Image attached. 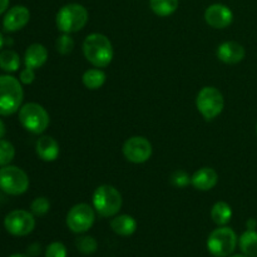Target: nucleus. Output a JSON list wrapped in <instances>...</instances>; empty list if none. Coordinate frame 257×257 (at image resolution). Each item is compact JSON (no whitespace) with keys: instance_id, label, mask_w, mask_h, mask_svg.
Wrapping results in <instances>:
<instances>
[{"instance_id":"nucleus-35","label":"nucleus","mask_w":257,"mask_h":257,"mask_svg":"<svg viewBox=\"0 0 257 257\" xmlns=\"http://www.w3.org/2000/svg\"><path fill=\"white\" fill-rule=\"evenodd\" d=\"M9 257H29V256L23 255V253H14V255H12V256H9Z\"/></svg>"},{"instance_id":"nucleus-17","label":"nucleus","mask_w":257,"mask_h":257,"mask_svg":"<svg viewBox=\"0 0 257 257\" xmlns=\"http://www.w3.org/2000/svg\"><path fill=\"white\" fill-rule=\"evenodd\" d=\"M48 60V50L40 43H34L27 48L24 54V64L25 67L32 68V69H39L47 63Z\"/></svg>"},{"instance_id":"nucleus-22","label":"nucleus","mask_w":257,"mask_h":257,"mask_svg":"<svg viewBox=\"0 0 257 257\" xmlns=\"http://www.w3.org/2000/svg\"><path fill=\"white\" fill-rule=\"evenodd\" d=\"M180 0H150V7L156 15L166 18L178 9Z\"/></svg>"},{"instance_id":"nucleus-24","label":"nucleus","mask_w":257,"mask_h":257,"mask_svg":"<svg viewBox=\"0 0 257 257\" xmlns=\"http://www.w3.org/2000/svg\"><path fill=\"white\" fill-rule=\"evenodd\" d=\"M75 47V42L70 34H65L63 33L60 37L57 38L55 40V48H57V52L62 55H68L73 52Z\"/></svg>"},{"instance_id":"nucleus-37","label":"nucleus","mask_w":257,"mask_h":257,"mask_svg":"<svg viewBox=\"0 0 257 257\" xmlns=\"http://www.w3.org/2000/svg\"><path fill=\"white\" fill-rule=\"evenodd\" d=\"M256 135H257V124H256Z\"/></svg>"},{"instance_id":"nucleus-36","label":"nucleus","mask_w":257,"mask_h":257,"mask_svg":"<svg viewBox=\"0 0 257 257\" xmlns=\"http://www.w3.org/2000/svg\"><path fill=\"white\" fill-rule=\"evenodd\" d=\"M231 257H247V256H245V255H243V253H242V255H233V256H231Z\"/></svg>"},{"instance_id":"nucleus-7","label":"nucleus","mask_w":257,"mask_h":257,"mask_svg":"<svg viewBox=\"0 0 257 257\" xmlns=\"http://www.w3.org/2000/svg\"><path fill=\"white\" fill-rule=\"evenodd\" d=\"M196 107L206 120H212L222 113L225 99L216 87H203L196 98Z\"/></svg>"},{"instance_id":"nucleus-19","label":"nucleus","mask_w":257,"mask_h":257,"mask_svg":"<svg viewBox=\"0 0 257 257\" xmlns=\"http://www.w3.org/2000/svg\"><path fill=\"white\" fill-rule=\"evenodd\" d=\"M211 218L217 226H226L232 218V208L225 201H218L211 208Z\"/></svg>"},{"instance_id":"nucleus-12","label":"nucleus","mask_w":257,"mask_h":257,"mask_svg":"<svg viewBox=\"0 0 257 257\" xmlns=\"http://www.w3.org/2000/svg\"><path fill=\"white\" fill-rule=\"evenodd\" d=\"M205 20L213 29H226L233 22V13L223 4H212L206 9Z\"/></svg>"},{"instance_id":"nucleus-16","label":"nucleus","mask_w":257,"mask_h":257,"mask_svg":"<svg viewBox=\"0 0 257 257\" xmlns=\"http://www.w3.org/2000/svg\"><path fill=\"white\" fill-rule=\"evenodd\" d=\"M38 157L44 162H53L58 158L60 152L59 143L50 136H42L38 138L35 145Z\"/></svg>"},{"instance_id":"nucleus-13","label":"nucleus","mask_w":257,"mask_h":257,"mask_svg":"<svg viewBox=\"0 0 257 257\" xmlns=\"http://www.w3.org/2000/svg\"><path fill=\"white\" fill-rule=\"evenodd\" d=\"M30 20V12L24 5H15L10 8L3 19V28L5 32L14 33L22 30Z\"/></svg>"},{"instance_id":"nucleus-1","label":"nucleus","mask_w":257,"mask_h":257,"mask_svg":"<svg viewBox=\"0 0 257 257\" xmlns=\"http://www.w3.org/2000/svg\"><path fill=\"white\" fill-rule=\"evenodd\" d=\"M83 54L95 68H105L112 63L113 45L110 40L100 33H92L83 42Z\"/></svg>"},{"instance_id":"nucleus-2","label":"nucleus","mask_w":257,"mask_h":257,"mask_svg":"<svg viewBox=\"0 0 257 257\" xmlns=\"http://www.w3.org/2000/svg\"><path fill=\"white\" fill-rule=\"evenodd\" d=\"M24 90L19 79L9 74L0 75V115H12L22 107Z\"/></svg>"},{"instance_id":"nucleus-6","label":"nucleus","mask_w":257,"mask_h":257,"mask_svg":"<svg viewBox=\"0 0 257 257\" xmlns=\"http://www.w3.org/2000/svg\"><path fill=\"white\" fill-rule=\"evenodd\" d=\"M238 243L237 235L227 226H218L207 238L208 252L215 257H228L236 250Z\"/></svg>"},{"instance_id":"nucleus-15","label":"nucleus","mask_w":257,"mask_h":257,"mask_svg":"<svg viewBox=\"0 0 257 257\" xmlns=\"http://www.w3.org/2000/svg\"><path fill=\"white\" fill-rule=\"evenodd\" d=\"M218 175L213 168L202 167L191 176V185L198 191H210L217 185Z\"/></svg>"},{"instance_id":"nucleus-4","label":"nucleus","mask_w":257,"mask_h":257,"mask_svg":"<svg viewBox=\"0 0 257 257\" xmlns=\"http://www.w3.org/2000/svg\"><path fill=\"white\" fill-rule=\"evenodd\" d=\"M93 208L102 217H114L118 215L123 205V198L119 191L110 185H102L95 188L93 193Z\"/></svg>"},{"instance_id":"nucleus-29","label":"nucleus","mask_w":257,"mask_h":257,"mask_svg":"<svg viewBox=\"0 0 257 257\" xmlns=\"http://www.w3.org/2000/svg\"><path fill=\"white\" fill-rule=\"evenodd\" d=\"M67 247L60 241H54V242L49 243L45 250V257H67Z\"/></svg>"},{"instance_id":"nucleus-25","label":"nucleus","mask_w":257,"mask_h":257,"mask_svg":"<svg viewBox=\"0 0 257 257\" xmlns=\"http://www.w3.org/2000/svg\"><path fill=\"white\" fill-rule=\"evenodd\" d=\"M15 157V148L7 140H0V167L8 166Z\"/></svg>"},{"instance_id":"nucleus-14","label":"nucleus","mask_w":257,"mask_h":257,"mask_svg":"<svg viewBox=\"0 0 257 257\" xmlns=\"http://www.w3.org/2000/svg\"><path fill=\"white\" fill-rule=\"evenodd\" d=\"M216 55L225 64H237L243 60L246 50L242 44L230 40V42H223L222 44L218 45Z\"/></svg>"},{"instance_id":"nucleus-21","label":"nucleus","mask_w":257,"mask_h":257,"mask_svg":"<svg viewBox=\"0 0 257 257\" xmlns=\"http://www.w3.org/2000/svg\"><path fill=\"white\" fill-rule=\"evenodd\" d=\"M241 252L247 257H257V231L246 230L238 238Z\"/></svg>"},{"instance_id":"nucleus-33","label":"nucleus","mask_w":257,"mask_h":257,"mask_svg":"<svg viewBox=\"0 0 257 257\" xmlns=\"http://www.w3.org/2000/svg\"><path fill=\"white\" fill-rule=\"evenodd\" d=\"M5 132H7V130H5L4 122H3V120L0 119V140H3V137H4V136H5Z\"/></svg>"},{"instance_id":"nucleus-9","label":"nucleus","mask_w":257,"mask_h":257,"mask_svg":"<svg viewBox=\"0 0 257 257\" xmlns=\"http://www.w3.org/2000/svg\"><path fill=\"white\" fill-rule=\"evenodd\" d=\"M95 221V210L88 203H78L68 212L65 222L74 233H84L92 228Z\"/></svg>"},{"instance_id":"nucleus-28","label":"nucleus","mask_w":257,"mask_h":257,"mask_svg":"<svg viewBox=\"0 0 257 257\" xmlns=\"http://www.w3.org/2000/svg\"><path fill=\"white\" fill-rule=\"evenodd\" d=\"M170 182H171V185L175 186V187L185 188L191 183V177H190V175L186 172V171L177 170V171H175L172 175H171Z\"/></svg>"},{"instance_id":"nucleus-26","label":"nucleus","mask_w":257,"mask_h":257,"mask_svg":"<svg viewBox=\"0 0 257 257\" xmlns=\"http://www.w3.org/2000/svg\"><path fill=\"white\" fill-rule=\"evenodd\" d=\"M77 248L83 255H93L98 248V242L92 236H82L77 240Z\"/></svg>"},{"instance_id":"nucleus-34","label":"nucleus","mask_w":257,"mask_h":257,"mask_svg":"<svg viewBox=\"0 0 257 257\" xmlns=\"http://www.w3.org/2000/svg\"><path fill=\"white\" fill-rule=\"evenodd\" d=\"M3 45H4V37H3L2 32H0V49L3 48Z\"/></svg>"},{"instance_id":"nucleus-31","label":"nucleus","mask_w":257,"mask_h":257,"mask_svg":"<svg viewBox=\"0 0 257 257\" xmlns=\"http://www.w3.org/2000/svg\"><path fill=\"white\" fill-rule=\"evenodd\" d=\"M9 3L10 0H0V15L7 12L8 8H9Z\"/></svg>"},{"instance_id":"nucleus-5","label":"nucleus","mask_w":257,"mask_h":257,"mask_svg":"<svg viewBox=\"0 0 257 257\" xmlns=\"http://www.w3.org/2000/svg\"><path fill=\"white\" fill-rule=\"evenodd\" d=\"M19 122L24 130L33 135H42L49 127L50 117L39 103H25L19 109Z\"/></svg>"},{"instance_id":"nucleus-20","label":"nucleus","mask_w":257,"mask_h":257,"mask_svg":"<svg viewBox=\"0 0 257 257\" xmlns=\"http://www.w3.org/2000/svg\"><path fill=\"white\" fill-rule=\"evenodd\" d=\"M107 75L100 68H93V69L85 70L82 77V82L85 88L90 90H97L104 85Z\"/></svg>"},{"instance_id":"nucleus-10","label":"nucleus","mask_w":257,"mask_h":257,"mask_svg":"<svg viewBox=\"0 0 257 257\" xmlns=\"http://www.w3.org/2000/svg\"><path fill=\"white\" fill-rule=\"evenodd\" d=\"M4 227L10 235L23 237L32 233L35 228L34 215L25 210H14L4 218Z\"/></svg>"},{"instance_id":"nucleus-18","label":"nucleus","mask_w":257,"mask_h":257,"mask_svg":"<svg viewBox=\"0 0 257 257\" xmlns=\"http://www.w3.org/2000/svg\"><path fill=\"white\" fill-rule=\"evenodd\" d=\"M110 228L119 236H132L137 230V221L130 215H117L110 221Z\"/></svg>"},{"instance_id":"nucleus-3","label":"nucleus","mask_w":257,"mask_h":257,"mask_svg":"<svg viewBox=\"0 0 257 257\" xmlns=\"http://www.w3.org/2000/svg\"><path fill=\"white\" fill-rule=\"evenodd\" d=\"M89 14L83 5L70 3L59 9L55 17V24L59 32L72 34L82 30L87 25Z\"/></svg>"},{"instance_id":"nucleus-8","label":"nucleus","mask_w":257,"mask_h":257,"mask_svg":"<svg viewBox=\"0 0 257 257\" xmlns=\"http://www.w3.org/2000/svg\"><path fill=\"white\" fill-rule=\"evenodd\" d=\"M27 172L17 166H4L0 168V190L10 196H20L29 188Z\"/></svg>"},{"instance_id":"nucleus-32","label":"nucleus","mask_w":257,"mask_h":257,"mask_svg":"<svg viewBox=\"0 0 257 257\" xmlns=\"http://www.w3.org/2000/svg\"><path fill=\"white\" fill-rule=\"evenodd\" d=\"M246 227H247V230H256L257 221L255 218H250V220H247V222H246Z\"/></svg>"},{"instance_id":"nucleus-30","label":"nucleus","mask_w":257,"mask_h":257,"mask_svg":"<svg viewBox=\"0 0 257 257\" xmlns=\"http://www.w3.org/2000/svg\"><path fill=\"white\" fill-rule=\"evenodd\" d=\"M34 79H35V69H32V68L25 67L24 69L20 72L19 80H20V83H22V84L29 85V84H32L33 82H34Z\"/></svg>"},{"instance_id":"nucleus-23","label":"nucleus","mask_w":257,"mask_h":257,"mask_svg":"<svg viewBox=\"0 0 257 257\" xmlns=\"http://www.w3.org/2000/svg\"><path fill=\"white\" fill-rule=\"evenodd\" d=\"M20 68V57L12 49L0 52V69L7 73H14Z\"/></svg>"},{"instance_id":"nucleus-27","label":"nucleus","mask_w":257,"mask_h":257,"mask_svg":"<svg viewBox=\"0 0 257 257\" xmlns=\"http://www.w3.org/2000/svg\"><path fill=\"white\" fill-rule=\"evenodd\" d=\"M50 202L47 197H37L30 205V212L34 216H44L49 212Z\"/></svg>"},{"instance_id":"nucleus-11","label":"nucleus","mask_w":257,"mask_h":257,"mask_svg":"<svg viewBox=\"0 0 257 257\" xmlns=\"http://www.w3.org/2000/svg\"><path fill=\"white\" fill-rule=\"evenodd\" d=\"M122 152L128 162L140 165V163H145L150 160L153 148L147 138L142 137V136H135L125 141Z\"/></svg>"}]
</instances>
